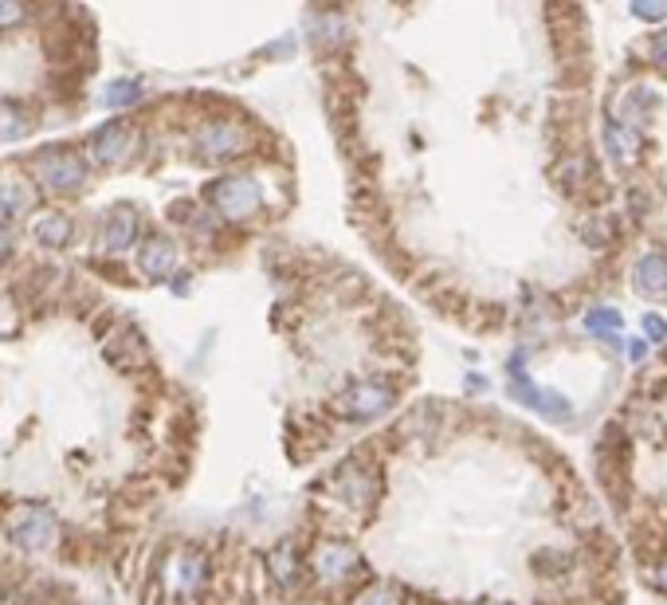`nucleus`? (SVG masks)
I'll return each instance as SVG.
<instances>
[{"mask_svg": "<svg viewBox=\"0 0 667 605\" xmlns=\"http://www.w3.org/2000/svg\"><path fill=\"white\" fill-rule=\"evenodd\" d=\"M32 134V114L13 98H0V142H20Z\"/></svg>", "mask_w": 667, "mask_h": 605, "instance_id": "obj_18", "label": "nucleus"}, {"mask_svg": "<svg viewBox=\"0 0 667 605\" xmlns=\"http://www.w3.org/2000/svg\"><path fill=\"white\" fill-rule=\"evenodd\" d=\"M267 570H271L279 590H298V582H303V559H298L295 542H279V547H271V554H267Z\"/></svg>", "mask_w": 667, "mask_h": 605, "instance_id": "obj_15", "label": "nucleus"}, {"mask_svg": "<svg viewBox=\"0 0 667 605\" xmlns=\"http://www.w3.org/2000/svg\"><path fill=\"white\" fill-rule=\"evenodd\" d=\"M660 582H663V590H667V567H663V574H660Z\"/></svg>", "mask_w": 667, "mask_h": 605, "instance_id": "obj_27", "label": "nucleus"}, {"mask_svg": "<svg viewBox=\"0 0 667 605\" xmlns=\"http://www.w3.org/2000/svg\"><path fill=\"white\" fill-rule=\"evenodd\" d=\"M396 405V385L389 382H377V378H365V382H350L342 393L330 401V413L342 416V421H354V424H365V421H381Z\"/></svg>", "mask_w": 667, "mask_h": 605, "instance_id": "obj_5", "label": "nucleus"}, {"mask_svg": "<svg viewBox=\"0 0 667 605\" xmlns=\"http://www.w3.org/2000/svg\"><path fill=\"white\" fill-rule=\"evenodd\" d=\"M4 534L20 550H47L59 542V519L44 503H16L4 511Z\"/></svg>", "mask_w": 667, "mask_h": 605, "instance_id": "obj_6", "label": "nucleus"}, {"mask_svg": "<svg viewBox=\"0 0 667 605\" xmlns=\"http://www.w3.org/2000/svg\"><path fill=\"white\" fill-rule=\"evenodd\" d=\"M632 280H636V287H640V291H648V295H663V291H667V256L648 252L640 264H636Z\"/></svg>", "mask_w": 667, "mask_h": 605, "instance_id": "obj_17", "label": "nucleus"}, {"mask_svg": "<svg viewBox=\"0 0 667 605\" xmlns=\"http://www.w3.org/2000/svg\"><path fill=\"white\" fill-rule=\"evenodd\" d=\"M138 272L154 283H165L177 272V244L169 236H146L138 244Z\"/></svg>", "mask_w": 667, "mask_h": 605, "instance_id": "obj_10", "label": "nucleus"}, {"mask_svg": "<svg viewBox=\"0 0 667 605\" xmlns=\"http://www.w3.org/2000/svg\"><path fill=\"white\" fill-rule=\"evenodd\" d=\"M306 567H311L318 586L342 590V586H354V582L365 574V559L350 539H322V542H314Z\"/></svg>", "mask_w": 667, "mask_h": 605, "instance_id": "obj_4", "label": "nucleus"}, {"mask_svg": "<svg viewBox=\"0 0 667 605\" xmlns=\"http://www.w3.org/2000/svg\"><path fill=\"white\" fill-rule=\"evenodd\" d=\"M98 103L106 106V111H126V106L142 103V83L138 79H114V83L103 87V98Z\"/></svg>", "mask_w": 667, "mask_h": 605, "instance_id": "obj_19", "label": "nucleus"}, {"mask_svg": "<svg viewBox=\"0 0 667 605\" xmlns=\"http://www.w3.org/2000/svg\"><path fill=\"white\" fill-rule=\"evenodd\" d=\"M165 582L177 598H193V593H201L204 582H208V559L193 547L173 550L169 554V567H165Z\"/></svg>", "mask_w": 667, "mask_h": 605, "instance_id": "obj_9", "label": "nucleus"}, {"mask_svg": "<svg viewBox=\"0 0 667 605\" xmlns=\"http://www.w3.org/2000/svg\"><path fill=\"white\" fill-rule=\"evenodd\" d=\"M652 55H655V63L667 67V32H660V36L652 39Z\"/></svg>", "mask_w": 667, "mask_h": 605, "instance_id": "obj_24", "label": "nucleus"}, {"mask_svg": "<svg viewBox=\"0 0 667 605\" xmlns=\"http://www.w3.org/2000/svg\"><path fill=\"white\" fill-rule=\"evenodd\" d=\"M8 252H13V236H8V228H0V264L8 260Z\"/></svg>", "mask_w": 667, "mask_h": 605, "instance_id": "obj_26", "label": "nucleus"}, {"mask_svg": "<svg viewBox=\"0 0 667 605\" xmlns=\"http://www.w3.org/2000/svg\"><path fill=\"white\" fill-rule=\"evenodd\" d=\"M32 240L39 248H47V252H59V248L71 244L75 236V221L67 213H59V208H36L32 213Z\"/></svg>", "mask_w": 667, "mask_h": 605, "instance_id": "obj_11", "label": "nucleus"}, {"mask_svg": "<svg viewBox=\"0 0 667 605\" xmlns=\"http://www.w3.org/2000/svg\"><path fill=\"white\" fill-rule=\"evenodd\" d=\"M142 150V134L130 122H106L91 134V157L98 165H126Z\"/></svg>", "mask_w": 667, "mask_h": 605, "instance_id": "obj_8", "label": "nucleus"}, {"mask_svg": "<svg viewBox=\"0 0 667 605\" xmlns=\"http://www.w3.org/2000/svg\"><path fill=\"white\" fill-rule=\"evenodd\" d=\"M636 13L648 16V20H655V16H667V4H636Z\"/></svg>", "mask_w": 667, "mask_h": 605, "instance_id": "obj_25", "label": "nucleus"}, {"mask_svg": "<svg viewBox=\"0 0 667 605\" xmlns=\"http://www.w3.org/2000/svg\"><path fill=\"white\" fill-rule=\"evenodd\" d=\"M511 393L519 398L522 405H530V409H538V413H546V416H565V398H557V393H546V390H538V385H530L526 378H519L511 385Z\"/></svg>", "mask_w": 667, "mask_h": 605, "instance_id": "obj_16", "label": "nucleus"}, {"mask_svg": "<svg viewBox=\"0 0 667 605\" xmlns=\"http://www.w3.org/2000/svg\"><path fill=\"white\" fill-rule=\"evenodd\" d=\"M357 605H401V598H396L389 586H373V590H365L362 598H357Z\"/></svg>", "mask_w": 667, "mask_h": 605, "instance_id": "obj_22", "label": "nucleus"}, {"mask_svg": "<svg viewBox=\"0 0 667 605\" xmlns=\"http://www.w3.org/2000/svg\"><path fill=\"white\" fill-rule=\"evenodd\" d=\"M28 173H32V185L52 197H75L87 185V162L67 146H44L39 154H32Z\"/></svg>", "mask_w": 667, "mask_h": 605, "instance_id": "obj_1", "label": "nucleus"}, {"mask_svg": "<svg viewBox=\"0 0 667 605\" xmlns=\"http://www.w3.org/2000/svg\"><path fill=\"white\" fill-rule=\"evenodd\" d=\"M103 354L118 370H138V366H146V342L138 339L130 326H114L103 339Z\"/></svg>", "mask_w": 667, "mask_h": 605, "instance_id": "obj_13", "label": "nucleus"}, {"mask_svg": "<svg viewBox=\"0 0 667 605\" xmlns=\"http://www.w3.org/2000/svg\"><path fill=\"white\" fill-rule=\"evenodd\" d=\"M24 16H28L24 4H16V0H0V32H4V28H16Z\"/></svg>", "mask_w": 667, "mask_h": 605, "instance_id": "obj_21", "label": "nucleus"}, {"mask_svg": "<svg viewBox=\"0 0 667 605\" xmlns=\"http://www.w3.org/2000/svg\"><path fill=\"white\" fill-rule=\"evenodd\" d=\"M36 213V185L20 173H0V221Z\"/></svg>", "mask_w": 667, "mask_h": 605, "instance_id": "obj_12", "label": "nucleus"}, {"mask_svg": "<svg viewBox=\"0 0 667 605\" xmlns=\"http://www.w3.org/2000/svg\"><path fill=\"white\" fill-rule=\"evenodd\" d=\"M322 492L346 511H370L377 503V492H381V480H377V472L362 460V456H354V460L338 464Z\"/></svg>", "mask_w": 667, "mask_h": 605, "instance_id": "obj_7", "label": "nucleus"}, {"mask_svg": "<svg viewBox=\"0 0 667 605\" xmlns=\"http://www.w3.org/2000/svg\"><path fill=\"white\" fill-rule=\"evenodd\" d=\"M208 205L216 208V216L232 224H244L252 216L263 213V185L252 173H224L208 185Z\"/></svg>", "mask_w": 667, "mask_h": 605, "instance_id": "obj_3", "label": "nucleus"}, {"mask_svg": "<svg viewBox=\"0 0 667 605\" xmlns=\"http://www.w3.org/2000/svg\"><path fill=\"white\" fill-rule=\"evenodd\" d=\"M616 326H621V315H616L613 307H596V311L585 315V331L589 334H609Z\"/></svg>", "mask_w": 667, "mask_h": 605, "instance_id": "obj_20", "label": "nucleus"}, {"mask_svg": "<svg viewBox=\"0 0 667 605\" xmlns=\"http://www.w3.org/2000/svg\"><path fill=\"white\" fill-rule=\"evenodd\" d=\"M138 213L134 208H114L111 216H106V224H103V244H106V252L111 256H122V252H130V248L138 244Z\"/></svg>", "mask_w": 667, "mask_h": 605, "instance_id": "obj_14", "label": "nucleus"}, {"mask_svg": "<svg viewBox=\"0 0 667 605\" xmlns=\"http://www.w3.org/2000/svg\"><path fill=\"white\" fill-rule=\"evenodd\" d=\"M188 146H193L196 162L224 165V162H236V157H244L252 150V130H247L244 122H236V118H208V122H201L193 130Z\"/></svg>", "mask_w": 667, "mask_h": 605, "instance_id": "obj_2", "label": "nucleus"}, {"mask_svg": "<svg viewBox=\"0 0 667 605\" xmlns=\"http://www.w3.org/2000/svg\"><path fill=\"white\" fill-rule=\"evenodd\" d=\"M644 334H648V339H655V342H660L663 334H667V323H663V319H655V315H648V319H644Z\"/></svg>", "mask_w": 667, "mask_h": 605, "instance_id": "obj_23", "label": "nucleus"}]
</instances>
